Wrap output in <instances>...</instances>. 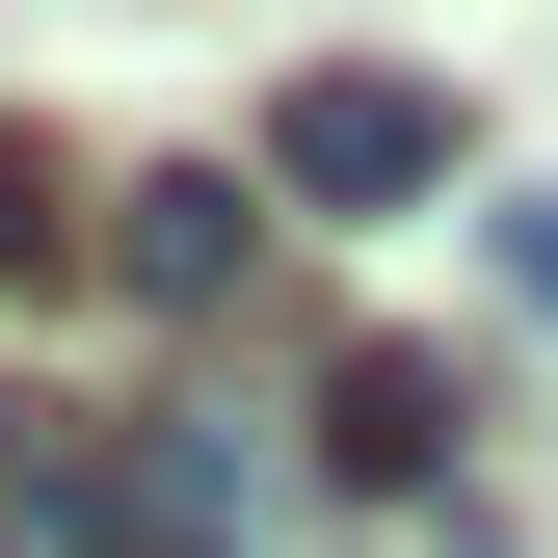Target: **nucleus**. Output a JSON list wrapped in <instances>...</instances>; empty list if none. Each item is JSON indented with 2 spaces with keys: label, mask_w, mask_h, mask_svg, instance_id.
Here are the masks:
<instances>
[{
  "label": "nucleus",
  "mask_w": 558,
  "mask_h": 558,
  "mask_svg": "<svg viewBox=\"0 0 558 558\" xmlns=\"http://www.w3.org/2000/svg\"><path fill=\"white\" fill-rule=\"evenodd\" d=\"M506 266H532V293H558V186H532V214H506Z\"/></svg>",
  "instance_id": "39448f33"
},
{
  "label": "nucleus",
  "mask_w": 558,
  "mask_h": 558,
  "mask_svg": "<svg viewBox=\"0 0 558 558\" xmlns=\"http://www.w3.org/2000/svg\"><path fill=\"white\" fill-rule=\"evenodd\" d=\"M266 186H293V214H426V186H452V107L426 81H293V107H266Z\"/></svg>",
  "instance_id": "f257e3e1"
},
{
  "label": "nucleus",
  "mask_w": 558,
  "mask_h": 558,
  "mask_svg": "<svg viewBox=\"0 0 558 558\" xmlns=\"http://www.w3.org/2000/svg\"><path fill=\"white\" fill-rule=\"evenodd\" d=\"M0 266H53V160H0Z\"/></svg>",
  "instance_id": "20e7f679"
},
{
  "label": "nucleus",
  "mask_w": 558,
  "mask_h": 558,
  "mask_svg": "<svg viewBox=\"0 0 558 558\" xmlns=\"http://www.w3.org/2000/svg\"><path fill=\"white\" fill-rule=\"evenodd\" d=\"M426 452H452V373L345 345V373H319V478H426Z\"/></svg>",
  "instance_id": "7ed1b4c3"
},
{
  "label": "nucleus",
  "mask_w": 558,
  "mask_h": 558,
  "mask_svg": "<svg viewBox=\"0 0 558 558\" xmlns=\"http://www.w3.org/2000/svg\"><path fill=\"white\" fill-rule=\"evenodd\" d=\"M240 240H266V214H240V160H133V186H107V266H133L160 319H214V293H240Z\"/></svg>",
  "instance_id": "f03ea898"
}]
</instances>
